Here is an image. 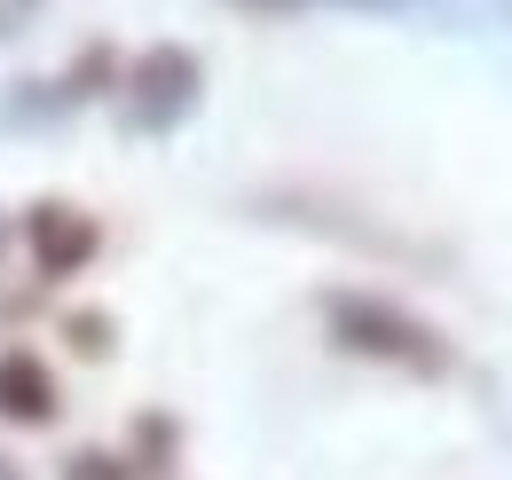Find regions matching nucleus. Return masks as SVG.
<instances>
[{
	"label": "nucleus",
	"instance_id": "nucleus-3",
	"mask_svg": "<svg viewBox=\"0 0 512 480\" xmlns=\"http://www.w3.org/2000/svg\"><path fill=\"white\" fill-rule=\"evenodd\" d=\"M87 252H95V221H87V213H71V205H40V213H32V260H40L48 276L87 268Z\"/></svg>",
	"mask_w": 512,
	"mask_h": 480
},
{
	"label": "nucleus",
	"instance_id": "nucleus-6",
	"mask_svg": "<svg viewBox=\"0 0 512 480\" xmlns=\"http://www.w3.org/2000/svg\"><path fill=\"white\" fill-rule=\"evenodd\" d=\"M268 8H276V0H268Z\"/></svg>",
	"mask_w": 512,
	"mask_h": 480
},
{
	"label": "nucleus",
	"instance_id": "nucleus-5",
	"mask_svg": "<svg viewBox=\"0 0 512 480\" xmlns=\"http://www.w3.org/2000/svg\"><path fill=\"white\" fill-rule=\"evenodd\" d=\"M71 480H119L111 457H71Z\"/></svg>",
	"mask_w": 512,
	"mask_h": 480
},
{
	"label": "nucleus",
	"instance_id": "nucleus-4",
	"mask_svg": "<svg viewBox=\"0 0 512 480\" xmlns=\"http://www.w3.org/2000/svg\"><path fill=\"white\" fill-rule=\"evenodd\" d=\"M0 418L16 425H48L56 418V378H48V362L40 355H0Z\"/></svg>",
	"mask_w": 512,
	"mask_h": 480
},
{
	"label": "nucleus",
	"instance_id": "nucleus-1",
	"mask_svg": "<svg viewBox=\"0 0 512 480\" xmlns=\"http://www.w3.org/2000/svg\"><path fill=\"white\" fill-rule=\"evenodd\" d=\"M331 331H339V339H347L355 355L410 362V370H442V347H434V331H426L418 315L386 307V300H363V292H339V300H331Z\"/></svg>",
	"mask_w": 512,
	"mask_h": 480
},
{
	"label": "nucleus",
	"instance_id": "nucleus-2",
	"mask_svg": "<svg viewBox=\"0 0 512 480\" xmlns=\"http://www.w3.org/2000/svg\"><path fill=\"white\" fill-rule=\"evenodd\" d=\"M197 103V56L190 48H150L134 63V126H174Z\"/></svg>",
	"mask_w": 512,
	"mask_h": 480
}]
</instances>
